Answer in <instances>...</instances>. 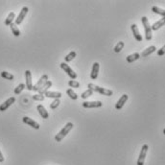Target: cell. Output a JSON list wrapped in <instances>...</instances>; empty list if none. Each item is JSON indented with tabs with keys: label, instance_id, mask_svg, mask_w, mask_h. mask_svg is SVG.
Returning a JSON list of instances; mask_svg holds the SVG:
<instances>
[{
	"label": "cell",
	"instance_id": "obj_1",
	"mask_svg": "<svg viewBox=\"0 0 165 165\" xmlns=\"http://www.w3.org/2000/svg\"><path fill=\"white\" fill-rule=\"evenodd\" d=\"M73 123H71V122H68L66 125H65L64 127V129L61 130L60 133H57V135L55 136V140L57 142H60V141H61V140H63L65 136L67 135V133L70 132L71 130L73 129Z\"/></svg>",
	"mask_w": 165,
	"mask_h": 165
},
{
	"label": "cell",
	"instance_id": "obj_2",
	"mask_svg": "<svg viewBox=\"0 0 165 165\" xmlns=\"http://www.w3.org/2000/svg\"><path fill=\"white\" fill-rule=\"evenodd\" d=\"M88 89L92 90V91H95V92H99L100 94L102 95H106V96H111L113 95V91L110 89H107V88H100V86L94 85V84H88Z\"/></svg>",
	"mask_w": 165,
	"mask_h": 165
},
{
	"label": "cell",
	"instance_id": "obj_3",
	"mask_svg": "<svg viewBox=\"0 0 165 165\" xmlns=\"http://www.w3.org/2000/svg\"><path fill=\"white\" fill-rule=\"evenodd\" d=\"M141 21H142L143 26H144V29H145V39H146V40H151L153 38V35H152L151 25H150V23H149L148 18L146 17H142Z\"/></svg>",
	"mask_w": 165,
	"mask_h": 165
},
{
	"label": "cell",
	"instance_id": "obj_4",
	"mask_svg": "<svg viewBox=\"0 0 165 165\" xmlns=\"http://www.w3.org/2000/svg\"><path fill=\"white\" fill-rule=\"evenodd\" d=\"M148 150H149V146L147 144H144L142 146L139 157H138V159H137V165H144L145 157H146V155H147Z\"/></svg>",
	"mask_w": 165,
	"mask_h": 165
},
{
	"label": "cell",
	"instance_id": "obj_5",
	"mask_svg": "<svg viewBox=\"0 0 165 165\" xmlns=\"http://www.w3.org/2000/svg\"><path fill=\"white\" fill-rule=\"evenodd\" d=\"M61 69H64V72H66L67 75L69 76L72 80H75L76 78H77V74H76L75 72H74L72 68H71L67 64L61 63Z\"/></svg>",
	"mask_w": 165,
	"mask_h": 165
},
{
	"label": "cell",
	"instance_id": "obj_6",
	"mask_svg": "<svg viewBox=\"0 0 165 165\" xmlns=\"http://www.w3.org/2000/svg\"><path fill=\"white\" fill-rule=\"evenodd\" d=\"M28 11H29V9H28V7H23L22 10L20 11L19 14H18V17L15 18V25H19L20 23H22V21L24 20V18H25L26 14L28 13Z\"/></svg>",
	"mask_w": 165,
	"mask_h": 165
},
{
	"label": "cell",
	"instance_id": "obj_7",
	"mask_svg": "<svg viewBox=\"0 0 165 165\" xmlns=\"http://www.w3.org/2000/svg\"><path fill=\"white\" fill-rule=\"evenodd\" d=\"M48 81V75H46V74H44L43 76H41V78L39 80V82L36 84L35 86H33V89L34 91H39V88H41V86L44 85V84Z\"/></svg>",
	"mask_w": 165,
	"mask_h": 165
},
{
	"label": "cell",
	"instance_id": "obj_8",
	"mask_svg": "<svg viewBox=\"0 0 165 165\" xmlns=\"http://www.w3.org/2000/svg\"><path fill=\"white\" fill-rule=\"evenodd\" d=\"M25 80H26V88L28 90H32L33 89V83H32V73L30 70L25 71Z\"/></svg>",
	"mask_w": 165,
	"mask_h": 165
},
{
	"label": "cell",
	"instance_id": "obj_9",
	"mask_svg": "<svg viewBox=\"0 0 165 165\" xmlns=\"http://www.w3.org/2000/svg\"><path fill=\"white\" fill-rule=\"evenodd\" d=\"M22 121L25 124H27V125H29L31 126L32 128H34V129H36V130H39L40 126H39V124L38 122H36L35 120H33V119H31L30 117H27V116H24L22 118Z\"/></svg>",
	"mask_w": 165,
	"mask_h": 165
},
{
	"label": "cell",
	"instance_id": "obj_10",
	"mask_svg": "<svg viewBox=\"0 0 165 165\" xmlns=\"http://www.w3.org/2000/svg\"><path fill=\"white\" fill-rule=\"evenodd\" d=\"M103 106V103L100 101L96 102H84L83 107L86 108H101Z\"/></svg>",
	"mask_w": 165,
	"mask_h": 165
},
{
	"label": "cell",
	"instance_id": "obj_11",
	"mask_svg": "<svg viewBox=\"0 0 165 165\" xmlns=\"http://www.w3.org/2000/svg\"><path fill=\"white\" fill-rule=\"evenodd\" d=\"M14 102H15V98L14 97L9 98L8 100H6L4 103H2V104L0 105V111H5L11 105H13Z\"/></svg>",
	"mask_w": 165,
	"mask_h": 165
},
{
	"label": "cell",
	"instance_id": "obj_12",
	"mask_svg": "<svg viewBox=\"0 0 165 165\" xmlns=\"http://www.w3.org/2000/svg\"><path fill=\"white\" fill-rule=\"evenodd\" d=\"M128 98H129V96H128L127 94H123V95L120 97L119 100L117 101L116 105H115V108H116V110H121V108L124 107L125 103L128 101Z\"/></svg>",
	"mask_w": 165,
	"mask_h": 165
},
{
	"label": "cell",
	"instance_id": "obj_13",
	"mask_svg": "<svg viewBox=\"0 0 165 165\" xmlns=\"http://www.w3.org/2000/svg\"><path fill=\"white\" fill-rule=\"evenodd\" d=\"M99 68H100V64H99V63H94V64H93L91 73H90V77H91L92 80L97 79L98 73H99Z\"/></svg>",
	"mask_w": 165,
	"mask_h": 165
},
{
	"label": "cell",
	"instance_id": "obj_14",
	"mask_svg": "<svg viewBox=\"0 0 165 165\" xmlns=\"http://www.w3.org/2000/svg\"><path fill=\"white\" fill-rule=\"evenodd\" d=\"M130 28H132V31H133V34L135 39L137 40V41H142V37H141V34L139 33L137 25H136V24H132Z\"/></svg>",
	"mask_w": 165,
	"mask_h": 165
},
{
	"label": "cell",
	"instance_id": "obj_15",
	"mask_svg": "<svg viewBox=\"0 0 165 165\" xmlns=\"http://www.w3.org/2000/svg\"><path fill=\"white\" fill-rule=\"evenodd\" d=\"M37 110H38L39 113L40 114V116H41V118H43V119H47V118L49 117L48 111L45 110V108L43 107L42 105H38V107H37Z\"/></svg>",
	"mask_w": 165,
	"mask_h": 165
},
{
	"label": "cell",
	"instance_id": "obj_16",
	"mask_svg": "<svg viewBox=\"0 0 165 165\" xmlns=\"http://www.w3.org/2000/svg\"><path fill=\"white\" fill-rule=\"evenodd\" d=\"M52 86V82L51 81H47V82H46L44 85H43L41 88H39V94H40V95H44L45 94V92H47L48 90H49V88H50Z\"/></svg>",
	"mask_w": 165,
	"mask_h": 165
},
{
	"label": "cell",
	"instance_id": "obj_17",
	"mask_svg": "<svg viewBox=\"0 0 165 165\" xmlns=\"http://www.w3.org/2000/svg\"><path fill=\"white\" fill-rule=\"evenodd\" d=\"M164 23H165V18L163 17V18H161L160 20H158L155 23L153 24V25L151 26V29L154 30V31H157L158 29H160L162 26H164Z\"/></svg>",
	"mask_w": 165,
	"mask_h": 165
},
{
	"label": "cell",
	"instance_id": "obj_18",
	"mask_svg": "<svg viewBox=\"0 0 165 165\" xmlns=\"http://www.w3.org/2000/svg\"><path fill=\"white\" fill-rule=\"evenodd\" d=\"M46 97H48V98H54V99H60L61 96V92H56V91H48L47 92H45V94H44Z\"/></svg>",
	"mask_w": 165,
	"mask_h": 165
},
{
	"label": "cell",
	"instance_id": "obj_19",
	"mask_svg": "<svg viewBox=\"0 0 165 165\" xmlns=\"http://www.w3.org/2000/svg\"><path fill=\"white\" fill-rule=\"evenodd\" d=\"M155 50H157L155 46L152 45V46H150V47H148L147 49H145V50L141 53V57H147V56H149L150 54H152V53L155 52Z\"/></svg>",
	"mask_w": 165,
	"mask_h": 165
},
{
	"label": "cell",
	"instance_id": "obj_20",
	"mask_svg": "<svg viewBox=\"0 0 165 165\" xmlns=\"http://www.w3.org/2000/svg\"><path fill=\"white\" fill-rule=\"evenodd\" d=\"M139 58H140L139 53H133V54L128 56V57H127V61L129 64H132V63H133V61H137Z\"/></svg>",
	"mask_w": 165,
	"mask_h": 165
},
{
	"label": "cell",
	"instance_id": "obj_21",
	"mask_svg": "<svg viewBox=\"0 0 165 165\" xmlns=\"http://www.w3.org/2000/svg\"><path fill=\"white\" fill-rule=\"evenodd\" d=\"M14 18H15V14H14V12H12V13L9 14L7 18L5 19V25H9V26H10V24L13 23V21H14Z\"/></svg>",
	"mask_w": 165,
	"mask_h": 165
},
{
	"label": "cell",
	"instance_id": "obj_22",
	"mask_svg": "<svg viewBox=\"0 0 165 165\" xmlns=\"http://www.w3.org/2000/svg\"><path fill=\"white\" fill-rule=\"evenodd\" d=\"M10 26H11V30H12V32H13L14 36H15V37L20 36V31H19V29H18V27L15 25L14 23L10 24Z\"/></svg>",
	"mask_w": 165,
	"mask_h": 165
},
{
	"label": "cell",
	"instance_id": "obj_23",
	"mask_svg": "<svg viewBox=\"0 0 165 165\" xmlns=\"http://www.w3.org/2000/svg\"><path fill=\"white\" fill-rule=\"evenodd\" d=\"M152 11L154 12L155 14H158L162 15L163 17H165V11L163 10V9L158 8V7H157V6H153V7H152Z\"/></svg>",
	"mask_w": 165,
	"mask_h": 165
},
{
	"label": "cell",
	"instance_id": "obj_24",
	"mask_svg": "<svg viewBox=\"0 0 165 165\" xmlns=\"http://www.w3.org/2000/svg\"><path fill=\"white\" fill-rule=\"evenodd\" d=\"M76 55H77V54H76V52H75V51H72V52H70L69 54L65 56V58H64V61H66V63H69V61H71L73 60L74 58L76 57Z\"/></svg>",
	"mask_w": 165,
	"mask_h": 165
},
{
	"label": "cell",
	"instance_id": "obj_25",
	"mask_svg": "<svg viewBox=\"0 0 165 165\" xmlns=\"http://www.w3.org/2000/svg\"><path fill=\"white\" fill-rule=\"evenodd\" d=\"M1 77L4 78V79H6V80H10V81L14 80V78L13 74L9 73V72H7V71H3V72H1Z\"/></svg>",
	"mask_w": 165,
	"mask_h": 165
},
{
	"label": "cell",
	"instance_id": "obj_26",
	"mask_svg": "<svg viewBox=\"0 0 165 165\" xmlns=\"http://www.w3.org/2000/svg\"><path fill=\"white\" fill-rule=\"evenodd\" d=\"M66 93H67V95L69 96L71 99H72V100H77V99H78V95L76 94L75 92L73 91L72 88L67 89V90H66Z\"/></svg>",
	"mask_w": 165,
	"mask_h": 165
},
{
	"label": "cell",
	"instance_id": "obj_27",
	"mask_svg": "<svg viewBox=\"0 0 165 165\" xmlns=\"http://www.w3.org/2000/svg\"><path fill=\"white\" fill-rule=\"evenodd\" d=\"M124 45H125V44H124V42H123V41H119L116 45H115V47H114V52H115V53H119V52L123 49Z\"/></svg>",
	"mask_w": 165,
	"mask_h": 165
},
{
	"label": "cell",
	"instance_id": "obj_28",
	"mask_svg": "<svg viewBox=\"0 0 165 165\" xmlns=\"http://www.w3.org/2000/svg\"><path fill=\"white\" fill-rule=\"evenodd\" d=\"M25 88H26L25 84H19V85H18L17 88H14V93H15V94H19V93L22 91V90Z\"/></svg>",
	"mask_w": 165,
	"mask_h": 165
},
{
	"label": "cell",
	"instance_id": "obj_29",
	"mask_svg": "<svg viewBox=\"0 0 165 165\" xmlns=\"http://www.w3.org/2000/svg\"><path fill=\"white\" fill-rule=\"evenodd\" d=\"M93 94V91L92 90H90V89H86L85 92H83L82 93V95H81V97H82L83 99H86L88 97H89V96H91Z\"/></svg>",
	"mask_w": 165,
	"mask_h": 165
},
{
	"label": "cell",
	"instance_id": "obj_30",
	"mask_svg": "<svg viewBox=\"0 0 165 165\" xmlns=\"http://www.w3.org/2000/svg\"><path fill=\"white\" fill-rule=\"evenodd\" d=\"M68 85H69L70 88H80V83L74 80H70L69 82H68Z\"/></svg>",
	"mask_w": 165,
	"mask_h": 165
},
{
	"label": "cell",
	"instance_id": "obj_31",
	"mask_svg": "<svg viewBox=\"0 0 165 165\" xmlns=\"http://www.w3.org/2000/svg\"><path fill=\"white\" fill-rule=\"evenodd\" d=\"M60 103H61L60 99H55V100L51 103L50 108H52V110H55V108H57L59 107V105H60Z\"/></svg>",
	"mask_w": 165,
	"mask_h": 165
},
{
	"label": "cell",
	"instance_id": "obj_32",
	"mask_svg": "<svg viewBox=\"0 0 165 165\" xmlns=\"http://www.w3.org/2000/svg\"><path fill=\"white\" fill-rule=\"evenodd\" d=\"M33 99L36 101H43L44 100V95H40V94H36L33 96Z\"/></svg>",
	"mask_w": 165,
	"mask_h": 165
},
{
	"label": "cell",
	"instance_id": "obj_33",
	"mask_svg": "<svg viewBox=\"0 0 165 165\" xmlns=\"http://www.w3.org/2000/svg\"><path fill=\"white\" fill-rule=\"evenodd\" d=\"M164 52H165V46H162V47H161L159 50L157 51V55L158 56H162V55H164Z\"/></svg>",
	"mask_w": 165,
	"mask_h": 165
},
{
	"label": "cell",
	"instance_id": "obj_34",
	"mask_svg": "<svg viewBox=\"0 0 165 165\" xmlns=\"http://www.w3.org/2000/svg\"><path fill=\"white\" fill-rule=\"evenodd\" d=\"M3 161H4V157H3V155H2L1 151H0V163L3 162Z\"/></svg>",
	"mask_w": 165,
	"mask_h": 165
}]
</instances>
